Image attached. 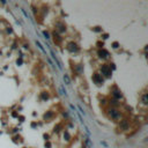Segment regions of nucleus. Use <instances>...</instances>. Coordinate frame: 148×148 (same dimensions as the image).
Segmentation results:
<instances>
[{"label":"nucleus","instance_id":"f03ea898","mask_svg":"<svg viewBox=\"0 0 148 148\" xmlns=\"http://www.w3.org/2000/svg\"><path fill=\"white\" fill-rule=\"evenodd\" d=\"M102 71H103V73H104L107 77H110V75H111V71H110L109 67H107V66H103V67H102Z\"/></svg>","mask_w":148,"mask_h":148},{"label":"nucleus","instance_id":"423d86ee","mask_svg":"<svg viewBox=\"0 0 148 148\" xmlns=\"http://www.w3.org/2000/svg\"><path fill=\"white\" fill-rule=\"evenodd\" d=\"M64 80L66 81V85H71V81H69V78H68V75H67V74H65V75H64Z\"/></svg>","mask_w":148,"mask_h":148},{"label":"nucleus","instance_id":"7ed1b4c3","mask_svg":"<svg viewBox=\"0 0 148 148\" xmlns=\"http://www.w3.org/2000/svg\"><path fill=\"white\" fill-rule=\"evenodd\" d=\"M110 116H111L112 118H118V117H119V112H118L117 110L112 109L111 111H110Z\"/></svg>","mask_w":148,"mask_h":148},{"label":"nucleus","instance_id":"9d476101","mask_svg":"<svg viewBox=\"0 0 148 148\" xmlns=\"http://www.w3.org/2000/svg\"><path fill=\"white\" fill-rule=\"evenodd\" d=\"M113 47H115V49H117V47H118V44L117 43H113Z\"/></svg>","mask_w":148,"mask_h":148},{"label":"nucleus","instance_id":"6e6552de","mask_svg":"<svg viewBox=\"0 0 148 148\" xmlns=\"http://www.w3.org/2000/svg\"><path fill=\"white\" fill-rule=\"evenodd\" d=\"M142 102L143 103H147V95H146V94H143V96H142Z\"/></svg>","mask_w":148,"mask_h":148},{"label":"nucleus","instance_id":"f257e3e1","mask_svg":"<svg viewBox=\"0 0 148 148\" xmlns=\"http://www.w3.org/2000/svg\"><path fill=\"white\" fill-rule=\"evenodd\" d=\"M93 79H94V81H95L96 83H98V85H100V83L103 82V79H102V77H100L98 74H95Z\"/></svg>","mask_w":148,"mask_h":148},{"label":"nucleus","instance_id":"1a4fd4ad","mask_svg":"<svg viewBox=\"0 0 148 148\" xmlns=\"http://www.w3.org/2000/svg\"><path fill=\"white\" fill-rule=\"evenodd\" d=\"M44 36H45V38H50V37H49V34H47V33H45V31H44Z\"/></svg>","mask_w":148,"mask_h":148},{"label":"nucleus","instance_id":"20e7f679","mask_svg":"<svg viewBox=\"0 0 148 148\" xmlns=\"http://www.w3.org/2000/svg\"><path fill=\"white\" fill-rule=\"evenodd\" d=\"M98 55H100V57H102V58H107L108 57V52L105 51V50H101L98 52Z\"/></svg>","mask_w":148,"mask_h":148},{"label":"nucleus","instance_id":"0eeeda50","mask_svg":"<svg viewBox=\"0 0 148 148\" xmlns=\"http://www.w3.org/2000/svg\"><path fill=\"white\" fill-rule=\"evenodd\" d=\"M113 95H115L116 97H117V98H119V97H120V96H121V94L119 93V91H118V90H115V91H113Z\"/></svg>","mask_w":148,"mask_h":148},{"label":"nucleus","instance_id":"39448f33","mask_svg":"<svg viewBox=\"0 0 148 148\" xmlns=\"http://www.w3.org/2000/svg\"><path fill=\"white\" fill-rule=\"evenodd\" d=\"M36 45H37V46H38L39 49L42 50V52H43V53H46V51H45V50H44V46H43V45H42V44H41V42L36 41Z\"/></svg>","mask_w":148,"mask_h":148}]
</instances>
